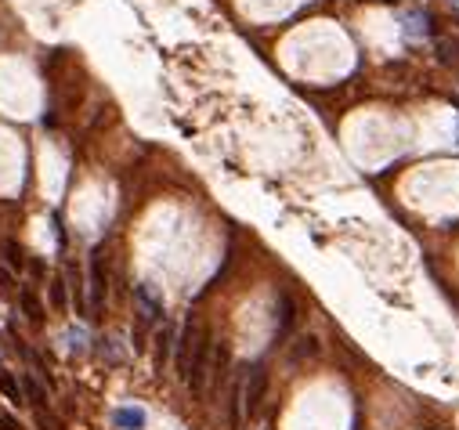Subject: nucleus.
Instances as JSON below:
<instances>
[{
  "instance_id": "dca6fc26",
  "label": "nucleus",
  "mask_w": 459,
  "mask_h": 430,
  "mask_svg": "<svg viewBox=\"0 0 459 430\" xmlns=\"http://www.w3.org/2000/svg\"><path fill=\"white\" fill-rule=\"evenodd\" d=\"M438 51H441V58H445V62H449V55L459 62V37H456V40H445V44L438 47Z\"/></svg>"
},
{
  "instance_id": "9d476101",
  "label": "nucleus",
  "mask_w": 459,
  "mask_h": 430,
  "mask_svg": "<svg viewBox=\"0 0 459 430\" xmlns=\"http://www.w3.org/2000/svg\"><path fill=\"white\" fill-rule=\"evenodd\" d=\"M19 300H22V311H26L29 322L40 326V322H44V308H40V300L33 297V290H22V293H19Z\"/></svg>"
},
{
  "instance_id": "423d86ee",
  "label": "nucleus",
  "mask_w": 459,
  "mask_h": 430,
  "mask_svg": "<svg viewBox=\"0 0 459 430\" xmlns=\"http://www.w3.org/2000/svg\"><path fill=\"white\" fill-rule=\"evenodd\" d=\"M116 427L120 430H145V409H138V405L116 409Z\"/></svg>"
},
{
  "instance_id": "20e7f679",
  "label": "nucleus",
  "mask_w": 459,
  "mask_h": 430,
  "mask_svg": "<svg viewBox=\"0 0 459 430\" xmlns=\"http://www.w3.org/2000/svg\"><path fill=\"white\" fill-rule=\"evenodd\" d=\"M293 322H297V300L282 290L279 293V308H275V340L286 337V333L293 329Z\"/></svg>"
},
{
  "instance_id": "aec40b11",
  "label": "nucleus",
  "mask_w": 459,
  "mask_h": 430,
  "mask_svg": "<svg viewBox=\"0 0 459 430\" xmlns=\"http://www.w3.org/2000/svg\"><path fill=\"white\" fill-rule=\"evenodd\" d=\"M264 430H272V423H268V427H264Z\"/></svg>"
},
{
  "instance_id": "412c9836",
  "label": "nucleus",
  "mask_w": 459,
  "mask_h": 430,
  "mask_svg": "<svg viewBox=\"0 0 459 430\" xmlns=\"http://www.w3.org/2000/svg\"><path fill=\"white\" fill-rule=\"evenodd\" d=\"M452 4H459V0H452Z\"/></svg>"
},
{
  "instance_id": "2eb2a0df",
  "label": "nucleus",
  "mask_w": 459,
  "mask_h": 430,
  "mask_svg": "<svg viewBox=\"0 0 459 430\" xmlns=\"http://www.w3.org/2000/svg\"><path fill=\"white\" fill-rule=\"evenodd\" d=\"M297 344H300V347H297V351H293V362H300V358H304V355H315V351H319V347H315V337H300Z\"/></svg>"
},
{
  "instance_id": "f03ea898",
  "label": "nucleus",
  "mask_w": 459,
  "mask_h": 430,
  "mask_svg": "<svg viewBox=\"0 0 459 430\" xmlns=\"http://www.w3.org/2000/svg\"><path fill=\"white\" fill-rule=\"evenodd\" d=\"M264 394H268V369H261V365H253L250 369V380L243 384V412H257L261 402H264Z\"/></svg>"
},
{
  "instance_id": "f3484780",
  "label": "nucleus",
  "mask_w": 459,
  "mask_h": 430,
  "mask_svg": "<svg viewBox=\"0 0 459 430\" xmlns=\"http://www.w3.org/2000/svg\"><path fill=\"white\" fill-rule=\"evenodd\" d=\"M0 430H26L19 420L11 416V412H0Z\"/></svg>"
},
{
  "instance_id": "39448f33",
  "label": "nucleus",
  "mask_w": 459,
  "mask_h": 430,
  "mask_svg": "<svg viewBox=\"0 0 459 430\" xmlns=\"http://www.w3.org/2000/svg\"><path fill=\"white\" fill-rule=\"evenodd\" d=\"M91 304H94V311H102V304H105V272H102V250H94V257H91Z\"/></svg>"
},
{
  "instance_id": "4468645a",
  "label": "nucleus",
  "mask_w": 459,
  "mask_h": 430,
  "mask_svg": "<svg viewBox=\"0 0 459 430\" xmlns=\"http://www.w3.org/2000/svg\"><path fill=\"white\" fill-rule=\"evenodd\" d=\"M0 387H4V394L11 398V402H22V387L15 384V376H11V373H4V376H0Z\"/></svg>"
},
{
  "instance_id": "f257e3e1",
  "label": "nucleus",
  "mask_w": 459,
  "mask_h": 430,
  "mask_svg": "<svg viewBox=\"0 0 459 430\" xmlns=\"http://www.w3.org/2000/svg\"><path fill=\"white\" fill-rule=\"evenodd\" d=\"M210 333L203 329V337H199V344H196V355H192V362H188V376H185V384H192V391L199 394L203 391V384H207V362H210Z\"/></svg>"
},
{
  "instance_id": "9b49d317",
  "label": "nucleus",
  "mask_w": 459,
  "mask_h": 430,
  "mask_svg": "<svg viewBox=\"0 0 459 430\" xmlns=\"http://www.w3.org/2000/svg\"><path fill=\"white\" fill-rule=\"evenodd\" d=\"M22 391H26V398H29V405H37V412L47 405V394H44V387L37 384L33 376H22Z\"/></svg>"
},
{
  "instance_id": "f8f14e48",
  "label": "nucleus",
  "mask_w": 459,
  "mask_h": 430,
  "mask_svg": "<svg viewBox=\"0 0 459 430\" xmlns=\"http://www.w3.org/2000/svg\"><path fill=\"white\" fill-rule=\"evenodd\" d=\"M69 282H73V304H76V315H87V304H84V279L76 268H69Z\"/></svg>"
},
{
  "instance_id": "1a4fd4ad",
  "label": "nucleus",
  "mask_w": 459,
  "mask_h": 430,
  "mask_svg": "<svg viewBox=\"0 0 459 430\" xmlns=\"http://www.w3.org/2000/svg\"><path fill=\"white\" fill-rule=\"evenodd\" d=\"M243 427V384L232 387V402H228V430Z\"/></svg>"
},
{
  "instance_id": "a211bd4d",
  "label": "nucleus",
  "mask_w": 459,
  "mask_h": 430,
  "mask_svg": "<svg viewBox=\"0 0 459 430\" xmlns=\"http://www.w3.org/2000/svg\"><path fill=\"white\" fill-rule=\"evenodd\" d=\"M4 250H8V264H11V268H22V250L15 246V243H8Z\"/></svg>"
},
{
  "instance_id": "7ed1b4c3",
  "label": "nucleus",
  "mask_w": 459,
  "mask_h": 430,
  "mask_svg": "<svg viewBox=\"0 0 459 430\" xmlns=\"http://www.w3.org/2000/svg\"><path fill=\"white\" fill-rule=\"evenodd\" d=\"M199 337H203L199 322H196V318H188V322H185V333L178 337V376H181V380L188 376V362H192V355H196Z\"/></svg>"
},
{
  "instance_id": "6e6552de",
  "label": "nucleus",
  "mask_w": 459,
  "mask_h": 430,
  "mask_svg": "<svg viewBox=\"0 0 459 430\" xmlns=\"http://www.w3.org/2000/svg\"><path fill=\"white\" fill-rule=\"evenodd\" d=\"M170 347H174V329L163 326L160 333H156V369L163 373V365L170 362Z\"/></svg>"
},
{
  "instance_id": "0eeeda50",
  "label": "nucleus",
  "mask_w": 459,
  "mask_h": 430,
  "mask_svg": "<svg viewBox=\"0 0 459 430\" xmlns=\"http://www.w3.org/2000/svg\"><path fill=\"white\" fill-rule=\"evenodd\" d=\"M134 297H138V308H141V318H145V322H152V318H160V315H163L160 300L152 297V290H149V286H138V290H134Z\"/></svg>"
},
{
  "instance_id": "ddd939ff",
  "label": "nucleus",
  "mask_w": 459,
  "mask_h": 430,
  "mask_svg": "<svg viewBox=\"0 0 459 430\" xmlns=\"http://www.w3.org/2000/svg\"><path fill=\"white\" fill-rule=\"evenodd\" d=\"M51 308L55 311H66V279H51Z\"/></svg>"
},
{
  "instance_id": "6ab92c4d",
  "label": "nucleus",
  "mask_w": 459,
  "mask_h": 430,
  "mask_svg": "<svg viewBox=\"0 0 459 430\" xmlns=\"http://www.w3.org/2000/svg\"><path fill=\"white\" fill-rule=\"evenodd\" d=\"M384 4H394V0H384Z\"/></svg>"
}]
</instances>
